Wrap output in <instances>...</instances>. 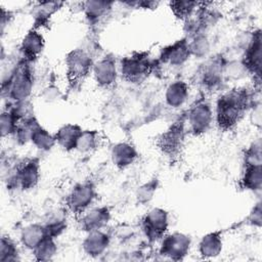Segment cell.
Here are the masks:
<instances>
[{
    "instance_id": "obj_10",
    "label": "cell",
    "mask_w": 262,
    "mask_h": 262,
    "mask_svg": "<svg viewBox=\"0 0 262 262\" xmlns=\"http://www.w3.org/2000/svg\"><path fill=\"white\" fill-rule=\"evenodd\" d=\"M40 179V164L37 159H28L20 163L11 177V184L23 190L34 188Z\"/></svg>"
},
{
    "instance_id": "obj_24",
    "label": "cell",
    "mask_w": 262,
    "mask_h": 262,
    "mask_svg": "<svg viewBox=\"0 0 262 262\" xmlns=\"http://www.w3.org/2000/svg\"><path fill=\"white\" fill-rule=\"evenodd\" d=\"M112 8L111 2L105 1H87L84 3V12L86 18L91 24H96L105 17Z\"/></svg>"
},
{
    "instance_id": "obj_33",
    "label": "cell",
    "mask_w": 262,
    "mask_h": 262,
    "mask_svg": "<svg viewBox=\"0 0 262 262\" xmlns=\"http://www.w3.org/2000/svg\"><path fill=\"white\" fill-rule=\"evenodd\" d=\"M261 142L257 140L247 149L245 155V165H261Z\"/></svg>"
},
{
    "instance_id": "obj_22",
    "label": "cell",
    "mask_w": 262,
    "mask_h": 262,
    "mask_svg": "<svg viewBox=\"0 0 262 262\" xmlns=\"http://www.w3.org/2000/svg\"><path fill=\"white\" fill-rule=\"evenodd\" d=\"M47 236L44 225L34 223L29 224L21 229L19 238L25 248L33 251Z\"/></svg>"
},
{
    "instance_id": "obj_4",
    "label": "cell",
    "mask_w": 262,
    "mask_h": 262,
    "mask_svg": "<svg viewBox=\"0 0 262 262\" xmlns=\"http://www.w3.org/2000/svg\"><path fill=\"white\" fill-rule=\"evenodd\" d=\"M185 138V119L181 118L175 121L158 139V146L163 155L174 158L177 157L184 143Z\"/></svg>"
},
{
    "instance_id": "obj_28",
    "label": "cell",
    "mask_w": 262,
    "mask_h": 262,
    "mask_svg": "<svg viewBox=\"0 0 262 262\" xmlns=\"http://www.w3.org/2000/svg\"><path fill=\"white\" fill-rule=\"evenodd\" d=\"M17 245L9 236L3 235L0 242V262H14L19 258Z\"/></svg>"
},
{
    "instance_id": "obj_31",
    "label": "cell",
    "mask_w": 262,
    "mask_h": 262,
    "mask_svg": "<svg viewBox=\"0 0 262 262\" xmlns=\"http://www.w3.org/2000/svg\"><path fill=\"white\" fill-rule=\"evenodd\" d=\"M98 133L92 130H83L79 137L76 149L81 152H89L93 150L97 145Z\"/></svg>"
},
{
    "instance_id": "obj_29",
    "label": "cell",
    "mask_w": 262,
    "mask_h": 262,
    "mask_svg": "<svg viewBox=\"0 0 262 262\" xmlns=\"http://www.w3.org/2000/svg\"><path fill=\"white\" fill-rule=\"evenodd\" d=\"M199 3L194 1H172L170 2V8L173 14L182 20L187 19L194 12Z\"/></svg>"
},
{
    "instance_id": "obj_6",
    "label": "cell",
    "mask_w": 262,
    "mask_h": 262,
    "mask_svg": "<svg viewBox=\"0 0 262 262\" xmlns=\"http://www.w3.org/2000/svg\"><path fill=\"white\" fill-rule=\"evenodd\" d=\"M213 119V110L210 103L203 98L199 99L190 106L186 116L188 129L196 136L205 134L210 129Z\"/></svg>"
},
{
    "instance_id": "obj_12",
    "label": "cell",
    "mask_w": 262,
    "mask_h": 262,
    "mask_svg": "<svg viewBox=\"0 0 262 262\" xmlns=\"http://www.w3.org/2000/svg\"><path fill=\"white\" fill-rule=\"evenodd\" d=\"M111 219V211L105 206L89 208L82 214L80 219L81 229L84 231H93L102 229Z\"/></svg>"
},
{
    "instance_id": "obj_19",
    "label": "cell",
    "mask_w": 262,
    "mask_h": 262,
    "mask_svg": "<svg viewBox=\"0 0 262 262\" xmlns=\"http://www.w3.org/2000/svg\"><path fill=\"white\" fill-rule=\"evenodd\" d=\"M83 129L77 124H64L54 134L56 143L64 150L76 149Z\"/></svg>"
},
{
    "instance_id": "obj_18",
    "label": "cell",
    "mask_w": 262,
    "mask_h": 262,
    "mask_svg": "<svg viewBox=\"0 0 262 262\" xmlns=\"http://www.w3.org/2000/svg\"><path fill=\"white\" fill-rule=\"evenodd\" d=\"M111 159L117 168L125 169L136 161L137 150L129 142H118L112 148Z\"/></svg>"
},
{
    "instance_id": "obj_15",
    "label": "cell",
    "mask_w": 262,
    "mask_h": 262,
    "mask_svg": "<svg viewBox=\"0 0 262 262\" xmlns=\"http://www.w3.org/2000/svg\"><path fill=\"white\" fill-rule=\"evenodd\" d=\"M245 68L260 79L261 73V35L260 31L256 32L246 49L244 57Z\"/></svg>"
},
{
    "instance_id": "obj_27",
    "label": "cell",
    "mask_w": 262,
    "mask_h": 262,
    "mask_svg": "<svg viewBox=\"0 0 262 262\" xmlns=\"http://www.w3.org/2000/svg\"><path fill=\"white\" fill-rule=\"evenodd\" d=\"M32 252L35 256V259L38 261L51 260L57 252V247L54 242V238L49 236L45 237Z\"/></svg>"
},
{
    "instance_id": "obj_25",
    "label": "cell",
    "mask_w": 262,
    "mask_h": 262,
    "mask_svg": "<svg viewBox=\"0 0 262 262\" xmlns=\"http://www.w3.org/2000/svg\"><path fill=\"white\" fill-rule=\"evenodd\" d=\"M20 120H23V118L13 106L2 112L1 119H0V128H1L2 137L13 135Z\"/></svg>"
},
{
    "instance_id": "obj_11",
    "label": "cell",
    "mask_w": 262,
    "mask_h": 262,
    "mask_svg": "<svg viewBox=\"0 0 262 262\" xmlns=\"http://www.w3.org/2000/svg\"><path fill=\"white\" fill-rule=\"evenodd\" d=\"M93 76L98 86L108 88L114 85L118 77V67L113 56L106 55L93 64Z\"/></svg>"
},
{
    "instance_id": "obj_21",
    "label": "cell",
    "mask_w": 262,
    "mask_h": 262,
    "mask_svg": "<svg viewBox=\"0 0 262 262\" xmlns=\"http://www.w3.org/2000/svg\"><path fill=\"white\" fill-rule=\"evenodd\" d=\"M222 236L219 231H214L204 235L199 243V253L205 259H212L222 251Z\"/></svg>"
},
{
    "instance_id": "obj_13",
    "label": "cell",
    "mask_w": 262,
    "mask_h": 262,
    "mask_svg": "<svg viewBox=\"0 0 262 262\" xmlns=\"http://www.w3.org/2000/svg\"><path fill=\"white\" fill-rule=\"evenodd\" d=\"M190 50L188 41L181 39L175 43L163 48L160 54V60L164 63H168L173 67L182 66L189 58Z\"/></svg>"
},
{
    "instance_id": "obj_32",
    "label": "cell",
    "mask_w": 262,
    "mask_h": 262,
    "mask_svg": "<svg viewBox=\"0 0 262 262\" xmlns=\"http://www.w3.org/2000/svg\"><path fill=\"white\" fill-rule=\"evenodd\" d=\"M46 233L49 237L55 238L60 235L67 228L66 219L61 216H53L50 218L46 224H44Z\"/></svg>"
},
{
    "instance_id": "obj_26",
    "label": "cell",
    "mask_w": 262,
    "mask_h": 262,
    "mask_svg": "<svg viewBox=\"0 0 262 262\" xmlns=\"http://www.w3.org/2000/svg\"><path fill=\"white\" fill-rule=\"evenodd\" d=\"M30 141L38 148L44 151L50 150L56 143L54 134H50L46 129H44L40 124H38L32 135Z\"/></svg>"
},
{
    "instance_id": "obj_7",
    "label": "cell",
    "mask_w": 262,
    "mask_h": 262,
    "mask_svg": "<svg viewBox=\"0 0 262 262\" xmlns=\"http://www.w3.org/2000/svg\"><path fill=\"white\" fill-rule=\"evenodd\" d=\"M169 227L168 212L162 208L150 209L141 220V228L149 242L161 241Z\"/></svg>"
},
{
    "instance_id": "obj_17",
    "label": "cell",
    "mask_w": 262,
    "mask_h": 262,
    "mask_svg": "<svg viewBox=\"0 0 262 262\" xmlns=\"http://www.w3.org/2000/svg\"><path fill=\"white\" fill-rule=\"evenodd\" d=\"M110 245V236L101 229L89 231L82 243L83 251L91 257L102 255Z\"/></svg>"
},
{
    "instance_id": "obj_16",
    "label": "cell",
    "mask_w": 262,
    "mask_h": 262,
    "mask_svg": "<svg viewBox=\"0 0 262 262\" xmlns=\"http://www.w3.org/2000/svg\"><path fill=\"white\" fill-rule=\"evenodd\" d=\"M225 73V62L221 57H215L210 59L201 73V81L206 88L217 87L222 80V76Z\"/></svg>"
},
{
    "instance_id": "obj_3",
    "label": "cell",
    "mask_w": 262,
    "mask_h": 262,
    "mask_svg": "<svg viewBox=\"0 0 262 262\" xmlns=\"http://www.w3.org/2000/svg\"><path fill=\"white\" fill-rule=\"evenodd\" d=\"M154 60L147 52H133L121 59L119 71L122 78L129 83H141L152 72Z\"/></svg>"
},
{
    "instance_id": "obj_14",
    "label": "cell",
    "mask_w": 262,
    "mask_h": 262,
    "mask_svg": "<svg viewBox=\"0 0 262 262\" xmlns=\"http://www.w3.org/2000/svg\"><path fill=\"white\" fill-rule=\"evenodd\" d=\"M44 49V38L36 29L29 31L24 37L20 44V52L26 61H34Z\"/></svg>"
},
{
    "instance_id": "obj_9",
    "label": "cell",
    "mask_w": 262,
    "mask_h": 262,
    "mask_svg": "<svg viewBox=\"0 0 262 262\" xmlns=\"http://www.w3.org/2000/svg\"><path fill=\"white\" fill-rule=\"evenodd\" d=\"M191 245L190 237L182 232H173L166 234L162 238L159 254L166 259L179 261L189 252Z\"/></svg>"
},
{
    "instance_id": "obj_23",
    "label": "cell",
    "mask_w": 262,
    "mask_h": 262,
    "mask_svg": "<svg viewBox=\"0 0 262 262\" xmlns=\"http://www.w3.org/2000/svg\"><path fill=\"white\" fill-rule=\"evenodd\" d=\"M243 188L251 191H259L262 187L261 165H245V170L241 179Z\"/></svg>"
},
{
    "instance_id": "obj_30",
    "label": "cell",
    "mask_w": 262,
    "mask_h": 262,
    "mask_svg": "<svg viewBox=\"0 0 262 262\" xmlns=\"http://www.w3.org/2000/svg\"><path fill=\"white\" fill-rule=\"evenodd\" d=\"M62 3L59 2H42L38 3V5L35 7L36 13H35V20L38 25L44 24L48 20L50 15H52L56 10H58V7Z\"/></svg>"
},
{
    "instance_id": "obj_1",
    "label": "cell",
    "mask_w": 262,
    "mask_h": 262,
    "mask_svg": "<svg viewBox=\"0 0 262 262\" xmlns=\"http://www.w3.org/2000/svg\"><path fill=\"white\" fill-rule=\"evenodd\" d=\"M252 103V95L247 88L238 87L222 93L216 102L215 120L223 131L234 128Z\"/></svg>"
},
{
    "instance_id": "obj_35",
    "label": "cell",
    "mask_w": 262,
    "mask_h": 262,
    "mask_svg": "<svg viewBox=\"0 0 262 262\" xmlns=\"http://www.w3.org/2000/svg\"><path fill=\"white\" fill-rule=\"evenodd\" d=\"M249 218H250V221L252 222V224L260 226V224H261V204L260 203H258L254 207Z\"/></svg>"
},
{
    "instance_id": "obj_34",
    "label": "cell",
    "mask_w": 262,
    "mask_h": 262,
    "mask_svg": "<svg viewBox=\"0 0 262 262\" xmlns=\"http://www.w3.org/2000/svg\"><path fill=\"white\" fill-rule=\"evenodd\" d=\"M156 182L155 181H150V182L145 183V184H143L142 186L139 187L138 192H137V198H138L139 202L146 203V202H148L152 198V195H154V193H155V191L157 189Z\"/></svg>"
},
{
    "instance_id": "obj_20",
    "label": "cell",
    "mask_w": 262,
    "mask_h": 262,
    "mask_svg": "<svg viewBox=\"0 0 262 262\" xmlns=\"http://www.w3.org/2000/svg\"><path fill=\"white\" fill-rule=\"evenodd\" d=\"M189 94V88L186 82L176 80L171 82L165 91L166 103L171 107H179L186 101Z\"/></svg>"
},
{
    "instance_id": "obj_8",
    "label": "cell",
    "mask_w": 262,
    "mask_h": 262,
    "mask_svg": "<svg viewBox=\"0 0 262 262\" xmlns=\"http://www.w3.org/2000/svg\"><path fill=\"white\" fill-rule=\"evenodd\" d=\"M66 66L68 79L72 84H78L83 81L93 69L91 57L80 48L72 50L67 55Z\"/></svg>"
},
{
    "instance_id": "obj_5",
    "label": "cell",
    "mask_w": 262,
    "mask_h": 262,
    "mask_svg": "<svg viewBox=\"0 0 262 262\" xmlns=\"http://www.w3.org/2000/svg\"><path fill=\"white\" fill-rule=\"evenodd\" d=\"M96 196L97 192L94 184L90 181H84L72 188L67 196L66 204L72 213L81 215L91 208Z\"/></svg>"
},
{
    "instance_id": "obj_2",
    "label": "cell",
    "mask_w": 262,
    "mask_h": 262,
    "mask_svg": "<svg viewBox=\"0 0 262 262\" xmlns=\"http://www.w3.org/2000/svg\"><path fill=\"white\" fill-rule=\"evenodd\" d=\"M28 61L23 59L11 71L7 80L3 81V92L7 91V95L15 103L26 101L32 93L33 75Z\"/></svg>"
}]
</instances>
